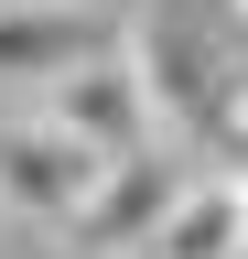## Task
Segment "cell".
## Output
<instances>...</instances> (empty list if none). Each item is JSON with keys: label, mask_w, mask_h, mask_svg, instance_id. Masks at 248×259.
Returning <instances> with one entry per match:
<instances>
[{"label": "cell", "mask_w": 248, "mask_h": 259, "mask_svg": "<svg viewBox=\"0 0 248 259\" xmlns=\"http://www.w3.org/2000/svg\"><path fill=\"white\" fill-rule=\"evenodd\" d=\"M97 44H119V32L86 11V0H0V87H54L76 54H97Z\"/></svg>", "instance_id": "277c9868"}, {"label": "cell", "mask_w": 248, "mask_h": 259, "mask_svg": "<svg viewBox=\"0 0 248 259\" xmlns=\"http://www.w3.org/2000/svg\"><path fill=\"white\" fill-rule=\"evenodd\" d=\"M173 194H183L173 141H140V151L97 162V184H86V205H76V227H65V238H76V248H97V259H140Z\"/></svg>", "instance_id": "7a4b0ae2"}, {"label": "cell", "mask_w": 248, "mask_h": 259, "mask_svg": "<svg viewBox=\"0 0 248 259\" xmlns=\"http://www.w3.org/2000/svg\"><path fill=\"white\" fill-rule=\"evenodd\" d=\"M237 238H248V184L237 173H183V194L162 205L140 259H227Z\"/></svg>", "instance_id": "5b68a950"}, {"label": "cell", "mask_w": 248, "mask_h": 259, "mask_svg": "<svg viewBox=\"0 0 248 259\" xmlns=\"http://www.w3.org/2000/svg\"><path fill=\"white\" fill-rule=\"evenodd\" d=\"M227 259H248V238H237V248H227Z\"/></svg>", "instance_id": "8992f818"}, {"label": "cell", "mask_w": 248, "mask_h": 259, "mask_svg": "<svg viewBox=\"0 0 248 259\" xmlns=\"http://www.w3.org/2000/svg\"><path fill=\"white\" fill-rule=\"evenodd\" d=\"M33 108L65 130V141H86L97 162H119V151H140V141H162V97H151V65H140V44L119 32V44H97V54H76L65 76H54Z\"/></svg>", "instance_id": "6da1fadb"}, {"label": "cell", "mask_w": 248, "mask_h": 259, "mask_svg": "<svg viewBox=\"0 0 248 259\" xmlns=\"http://www.w3.org/2000/svg\"><path fill=\"white\" fill-rule=\"evenodd\" d=\"M86 184H97V151H86V141H65L43 108H33V119H0V205H11V216L76 227Z\"/></svg>", "instance_id": "3957f363"}]
</instances>
